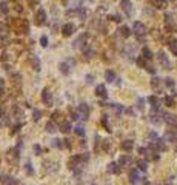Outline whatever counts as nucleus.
<instances>
[{"mask_svg": "<svg viewBox=\"0 0 177 185\" xmlns=\"http://www.w3.org/2000/svg\"><path fill=\"white\" fill-rule=\"evenodd\" d=\"M163 113H160L159 110H153V113H151V116H149V120L153 122L154 125H160L162 122H163Z\"/></svg>", "mask_w": 177, "mask_h": 185, "instance_id": "f257e3e1", "label": "nucleus"}, {"mask_svg": "<svg viewBox=\"0 0 177 185\" xmlns=\"http://www.w3.org/2000/svg\"><path fill=\"white\" fill-rule=\"evenodd\" d=\"M133 33L136 34V36H143L145 33H146V26H145V23H142V22H134V25H133Z\"/></svg>", "mask_w": 177, "mask_h": 185, "instance_id": "f03ea898", "label": "nucleus"}, {"mask_svg": "<svg viewBox=\"0 0 177 185\" xmlns=\"http://www.w3.org/2000/svg\"><path fill=\"white\" fill-rule=\"evenodd\" d=\"M42 100H43V103L46 106H53V94H51V91L45 88L42 91Z\"/></svg>", "mask_w": 177, "mask_h": 185, "instance_id": "7ed1b4c3", "label": "nucleus"}, {"mask_svg": "<svg viewBox=\"0 0 177 185\" xmlns=\"http://www.w3.org/2000/svg\"><path fill=\"white\" fill-rule=\"evenodd\" d=\"M120 6H122L123 12L128 16V17L133 16V3L130 2V0H120Z\"/></svg>", "mask_w": 177, "mask_h": 185, "instance_id": "20e7f679", "label": "nucleus"}, {"mask_svg": "<svg viewBox=\"0 0 177 185\" xmlns=\"http://www.w3.org/2000/svg\"><path fill=\"white\" fill-rule=\"evenodd\" d=\"M157 59H159V63H160V65H162L165 69H171V62H169L168 56H166L163 51H160V53H159Z\"/></svg>", "mask_w": 177, "mask_h": 185, "instance_id": "39448f33", "label": "nucleus"}, {"mask_svg": "<svg viewBox=\"0 0 177 185\" xmlns=\"http://www.w3.org/2000/svg\"><path fill=\"white\" fill-rule=\"evenodd\" d=\"M77 111H79V114H80V119H83V120L88 119V116H89V106H88L86 103H80L79 108H77Z\"/></svg>", "mask_w": 177, "mask_h": 185, "instance_id": "423d86ee", "label": "nucleus"}, {"mask_svg": "<svg viewBox=\"0 0 177 185\" xmlns=\"http://www.w3.org/2000/svg\"><path fill=\"white\" fill-rule=\"evenodd\" d=\"M165 25H166V28L169 30V31H174L175 30V22H174V17H172V14H165Z\"/></svg>", "mask_w": 177, "mask_h": 185, "instance_id": "0eeeda50", "label": "nucleus"}, {"mask_svg": "<svg viewBox=\"0 0 177 185\" xmlns=\"http://www.w3.org/2000/svg\"><path fill=\"white\" fill-rule=\"evenodd\" d=\"M106 171L111 173V174H119V173L122 171V168H120V165H119V162H111V164L106 167Z\"/></svg>", "mask_w": 177, "mask_h": 185, "instance_id": "6e6552de", "label": "nucleus"}, {"mask_svg": "<svg viewBox=\"0 0 177 185\" xmlns=\"http://www.w3.org/2000/svg\"><path fill=\"white\" fill-rule=\"evenodd\" d=\"M45 19H46L45 9H43V8H39V9H37V14H36V23H37V25H43Z\"/></svg>", "mask_w": 177, "mask_h": 185, "instance_id": "1a4fd4ad", "label": "nucleus"}, {"mask_svg": "<svg viewBox=\"0 0 177 185\" xmlns=\"http://www.w3.org/2000/svg\"><path fill=\"white\" fill-rule=\"evenodd\" d=\"M74 31H75V26L72 25V23H66V25H63V28H62V33H63L65 37H69L71 34H74Z\"/></svg>", "mask_w": 177, "mask_h": 185, "instance_id": "9d476101", "label": "nucleus"}, {"mask_svg": "<svg viewBox=\"0 0 177 185\" xmlns=\"http://www.w3.org/2000/svg\"><path fill=\"white\" fill-rule=\"evenodd\" d=\"M163 120L166 124H169V125H175L177 124V117L174 114H171V113H163Z\"/></svg>", "mask_w": 177, "mask_h": 185, "instance_id": "9b49d317", "label": "nucleus"}, {"mask_svg": "<svg viewBox=\"0 0 177 185\" xmlns=\"http://www.w3.org/2000/svg\"><path fill=\"white\" fill-rule=\"evenodd\" d=\"M120 147H122L123 151H133V148H134V142L131 141V139H128V141H123Z\"/></svg>", "mask_w": 177, "mask_h": 185, "instance_id": "f8f14e48", "label": "nucleus"}, {"mask_svg": "<svg viewBox=\"0 0 177 185\" xmlns=\"http://www.w3.org/2000/svg\"><path fill=\"white\" fill-rule=\"evenodd\" d=\"M45 130L48 131V133H51V134H54L59 128H57V125H56V122L54 120H49V122H46V125H45Z\"/></svg>", "mask_w": 177, "mask_h": 185, "instance_id": "ddd939ff", "label": "nucleus"}, {"mask_svg": "<svg viewBox=\"0 0 177 185\" xmlns=\"http://www.w3.org/2000/svg\"><path fill=\"white\" fill-rule=\"evenodd\" d=\"M131 162H133V157L128 156V154H125V156H120V159H119V165H120V167H125V165L131 164Z\"/></svg>", "mask_w": 177, "mask_h": 185, "instance_id": "4468645a", "label": "nucleus"}, {"mask_svg": "<svg viewBox=\"0 0 177 185\" xmlns=\"http://www.w3.org/2000/svg\"><path fill=\"white\" fill-rule=\"evenodd\" d=\"M105 79L109 83H113L114 80H117V76H116V73L113 71V69H106V71H105Z\"/></svg>", "mask_w": 177, "mask_h": 185, "instance_id": "2eb2a0df", "label": "nucleus"}, {"mask_svg": "<svg viewBox=\"0 0 177 185\" xmlns=\"http://www.w3.org/2000/svg\"><path fill=\"white\" fill-rule=\"evenodd\" d=\"M95 94L99 97H106V88H105V85H97L95 86Z\"/></svg>", "mask_w": 177, "mask_h": 185, "instance_id": "dca6fc26", "label": "nucleus"}, {"mask_svg": "<svg viewBox=\"0 0 177 185\" xmlns=\"http://www.w3.org/2000/svg\"><path fill=\"white\" fill-rule=\"evenodd\" d=\"M148 102L151 103V106H153V110H159V105H160V102H159V99H157L156 96H149V97H148Z\"/></svg>", "mask_w": 177, "mask_h": 185, "instance_id": "f3484780", "label": "nucleus"}, {"mask_svg": "<svg viewBox=\"0 0 177 185\" xmlns=\"http://www.w3.org/2000/svg\"><path fill=\"white\" fill-rule=\"evenodd\" d=\"M2 182H3V185H20L14 177H11V176H5L3 179H2Z\"/></svg>", "mask_w": 177, "mask_h": 185, "instance_id": "a211bd4d", "label": "nucleus"}, {"mask_svg": "<svg viewBox=\"0 0 177 185\" xmlns=\"http://www.w3.org/2000/svg\"><path fill=\"white\" fill-rule=\"evenodd\" d=\"M130 177H131V182H133V183H137V182L140 180V176H139V170H133V171L130 173Z\"/></svg>", "mask_w": 177, "mask_h": 185, "instance_id": "6ab92c4d", "label": "nucleus"}, {"mask_svg": "<svg viewBox=\"0 0 177 185\" xmlns=\"http://www.w3.org/2000/svg\"><path fill=\"white\" fill-rule=\"evenodd\" d=\"M137 170L139 171H146L148 170V162L146 160H137Z\"/></svg>", "mask_w": 177, "mask_h": 185, "instance_id": "aec40b11", "label": "nucleus"}, {"mask_svg": "<svg viewBox=\"0 0 177 185\" xmlns=\"http://www.w3.org/2000/svg\"><path fill=\"white\" fill-rule=\"evenodd\" d=\"M59 69H60V73H62V74L66 76V74L69 73V65H68L66 62H62V63L59 65Z\"/></svg>", "mask_w": 177, "mask_h": 185, "instance_id": "412c9836", "label": "nucleus"}, {"mask_svg": "<svg viewBox=\"0 0 177 185\" xmlns=\"http://www.w3.org/2000/svg\"><path fill=\"white\" fill-rule=\"evenodd\" d=\"M63 142H65V141H62V139H54V141H53V147L63 150V148H66V145H65Z\"/></svg>", "mask_w": 177, "mask_h": 185, "instance_id": "4be33fe9", "label": "nucleus"}, {"mask_svg": "<svg viewBox=\"0 0 177 185\" xmlns=\"http://www.w3.org/2000/svg\"><path fill=\"white\" fill-rule=\"evenodd\" d=\"M60 131L65 133V134H68V133L71 131V122H62V125H60Z\"/></svg>", "mask_w": 177, "mask_h": 185, "instance_id": "5701e85b", "label": "nucleus"}, {"mask_svg": "<svg viewBox=\"0 0 177 185\" xmlns=\"http://www.w3.org/2000/svg\"><path fill=\"white\" fill-rule=\"evenodd\" d=\"M23 168H25V173H26L28 176H33V174H34V170H33V165H31V162H29V160L26 162V164H25Z\"/></svg>", "mask_w": 177, "mask_h": 185, "instance_id": "b1692460", "label": "nucleus"}, {"mask_svg": "<svg viewBox=\"0 0 177 185\" xmlns=\"http://www.w3.org/2000/svg\"><path fill=\"white\" fill-rule=\"evenodd\" d=\"M142 54H143V57H145L146 60H151V59H153V53H151V50L146 48V46L142 50Z\"/></svg>", "mask_w": 177, "mask_h": 185, "instance_id": "393cba45", "label": "nucleus"}, {"mask_svg": "<svg viewBox=\"0 0 177 185\" xmlns=\"http://www.w3.org/2000/svg\"><path fill=\"white\" fill-rule=\"evenodd\" d=\"M119 31H120L122 37H130V36H131V31H130V28H128V26H122Z\"/></svg>", "mask_w": 177, "mask_h": 185, "instance_id": "a878e982", "label": "nucleus"}, {"mask_svg": "<svg viewBox=\"0 0 177 185\" xmlns=\"http://www.w3.org/2000/svg\"><path fill=\"white\" fill-rule=\"evenodd\" d=\"M40 117H42V111H40V110H37V108H36V110H33V120H36V122H37V120H40Z\"/></svg>", "mask_w": 177, "mask_h": 185, "instance_id": "bb28decb", "label": "nucleus"}, {"mask_svg": "<svg viewBox=\"0 0 177 185\" xmlns=\"http://www.w3.org/2000/svg\"><path fill=\"white\" fill-rule=\"evenodd\" d=\"M169 50H171V53H172L174 56H177V39L172 40V42L169 43Z\"/></svg>", "mask_w": 177, "mask_h": 185, "instance_id": "cd10ccee", "label": "nucleus"}, {"mask_svg": "<svg viewBox=\"0 0 177 185\" xmlns=\"http://www.w3.org/2000/svg\"><path fill=\"white\" fill-rule=\"evenodd\" d=\"M163 102H165V105H166V106H174V103H175L174 97H171V96H166Z\"/></svg>", "mask_w": 177, "mask_h": 185, "instance_id": "c85d7f7f", "label": "nucleus"}, {"mask_svg": "<svg viewBox=\"0 0 177 185\" xmlns=\"http://www.w3.org/2000/svg\"><path fill=\"white\" fill-rule=\"evenodd\" d=\"M74 131H75V134H77V136H85V128L82 125H77L74 128Z\"/></svg>", "mask_w": 177, "mask_h": 185, "instance_id": "c756f323", "label": "nucleus"}, {"mask_svg": "<svg viewBox=\"0 0 177 185\" xmlns=\"http://www.w3.org/2000/svg\"><path fill=\"white\" fill-rule=\"evenodd\" d=\"M151 86H153L154 89L160 86V79L159 77H153V80H151Z\"/></svg>", "mask_w": 177, "mask_h": 185, "instance_id": "7c9ffc66", "label": "nucleus"}, {"mask_svg": "<svg viewBox=\"0 0 177 185\" xmlns=\"http://www.w3.org/2000/svg\"><path fill=\"white\" fill-rule=\"evenodd\" d=\"M102 124H103V127L106 128V131H111V127H109V122H108V116H103Z\"/></svg>", "mask_w": 177, "mask_h": 185, "instance_id": "2f4dec72", "label": "nucleus"}, {"mask_svg": "<svg viewBox=\"0 0 177 185\" xmlns=\"http://www.w3.org/2000/svg\"><path fill=\"white\" fill-rule=\"evenodd\" d=\"M165 85H166L168 88H172V86L175 85V82H174L171 77H166V79H165Z\"/></svg>", "mask_w": 177, "mask_h": 185, "instance_id": "473e14b6", "label": "nucleus"}, {"mask_svg": "<svg viewBox=\"0 0 177 185\" xmlns=\"http://www.w3.org/2000/svg\"><path fill=\"white\" fill-rule=\"evenodd\" d=\"M8 9H9V8H8V3H6V2H2V3H0V11H2V12L6 14Z\"/></svg>", "mask_w": 177, "mask_h": 185, "instance_id": "72a5a7b5", "label": "nucleus"}, {"mask_svg": "<svg viewBox=\"0 0 177 185\" xmlns=\"http://www.w3.org/2000/svg\"><path fill=\"white\" fill-rule=\"evenodd\" d=\"M137 65L142 66V68H146V63H145V57H143V56H140V57L137 59Z\"/></svg>", "mask_w": 177, "mask_h": 185, "instance_id": "f704fd0d", "label": "nucleus"}, {"mask_svg": "<svg viewBox=\"0 0 177 185\" xmlns=\"http://www.w3.org/2000/svg\"><path fill=\"white\" fill-rule=\"evenodd\" d=\"M103 150L105 151H109L111 150V141H108V139H106V141H103Z\"/></svg>", "mask_w": 177, "mask_h": 185, "instance_id": "c9c22d12", "label": "nucleus"}, {"mask_svg": "<svg viewBox=\"0 0 177 185\" xmlns=\"http://www.w3.org/2000/svg\"><path fill=\"white\" fill-rule=\"evenodd\" d=\"M83 53H85V54H86V57H88V59H89V57H92V56H94V51H92V50H91V48H83Z\"/></svg>", "mask_w": 177, "mask_h": 185, "instance_id": "e433bc0d", "label": "nucleus"}, {"mask_svg": "<svg viewBox=\"0 0 177 185\" xmlns=\"http://www.w3.org/2000/svg\"><path fill=\"white\" fill-rule=\"evenodd\" d=\"M137 108H139L140 111H143V108H145V100H143V99H139V100H137Z\"/></svg>", "mask_w": 177, "mask_h": 185, "instance_id": "4c0bfd02", "label": "nucleus"}, {"mask_svg": "<svg viewBox=\"0 0 177 185\" xmlns=\"http://www.w3.org/2000/svg\"><path fill=\"white\" fill-rule=\"evenodd\" d=\"M40 45H42V46H48V37H46V36H42V39H40Z\"/></svg>", "mask_w": 177, "mask_h": 185, "instance_id": "58836bf2", "label": "nucleus"}, {"mask_svg": "<svg viewBox=\"0 0 177 185\" xmlns=\"http://www.w3.org/2000/svg\"><path fill=\"white\" fill-rule=\"evenodd\" d=\"M60 117H62V113H60V111L53 113V120H57V119H60Z\"/></svg>", "mask_w": 177, "mask_h": 185, "instance_id": "ea45409f", "label": "nucleus"}, {"mask_svg": "<svg viewBox=\"0 0 177 185\" xmlns=\"http://www.w3.org/2000/svg\"><path fill=\"white\" fill-rule=\"evenodd\" d=\"M34 151H36L37 156H40V153H42V147H40V145H34Z\"/></svg>", "mask_w": 177, "mask_h": 185, "instance_id": "a19ab883", "label": "nucleus"}, {"mask_svg": "<svg viewBox=\"0 0 177 185\" xmlns=\"http://www.w3.org/2000/svg\"><path fill=\"white\" fill-rule=\"evenodd\" d=\"M86 79H88V80H86L88 83H91V82H92V76H86Z\"/></svg>", "mask_w": 177, "mask_h": 185, "instance_id": "79ce46f5", "label": "nucleus"}, {"mask_svg": "<svg viewBox=\"0 0 177 185\" xmlns=\"http://www.w3.org/2000/svg\"><path fill=\"white\" fill-rule=\"evenodd\" d=\"M3 86V79H0V88Z\"/></svg>", "mask_w": 177, "mask_h": 185, "instance_id": "37998d69", "label": "nucleus"}, {"mask_svg": "<svg viewBox=\"0 0 177 185\" xmlns=\"http://www.w3.org/2000/svg\"><path fill=\"white\" fill-rule=\"evenodd\" d=\"M91 185H97V183H91Z\"/></svg>", "mask_w": 177, "mask_h": 185, "instance_id": "c03bdc74", "label": "nucleus"}, {"mask_svg": "<svg viewBox=\"0 0 177 185\" xmlns=\"http://www.w3.org/2000/svg\"><path fill=\"white\" fill-rule=\"evenodd\" d=\"M65 2H66V0H65Z\"/></svg>", "mask_w": 177, "mask_h": 185, "instance_id": "a18cd8bd", "label": "nucleus"}]
</instances>
